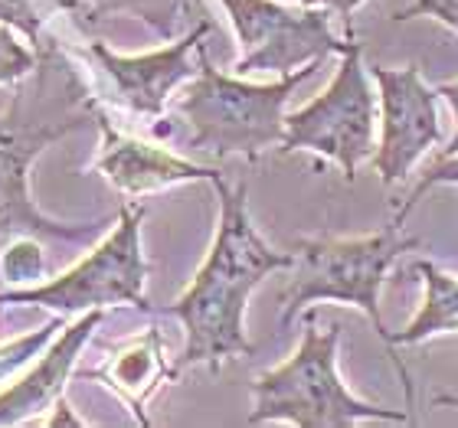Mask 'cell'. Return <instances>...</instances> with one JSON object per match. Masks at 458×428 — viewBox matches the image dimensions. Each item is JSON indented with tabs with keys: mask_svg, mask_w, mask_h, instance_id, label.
Here are the masks:
<instances>
[{
	"mask_svg": "<svg viewBox=\"0 0 458 428\" xmlns=\"http://www.w3.org/2000/svg\"><path fill=\"white\" fill-rule=\"evenodd\" d=\"M33 49L37 66L13 82L10 108L0 112V285H37L53 268L49 248L72 256L112 226V216L59 222L30 200L33 157L59 138L98 124L102 114L92 82L56 39L43 33Z\"/></svg>",
	"mask_w": 458,
	"mask_h": 428,
	"instance_id": "obj_1",
	"label": "cell"
},
{
	"mask_svg": "<svg viewBox=\"0 0 458 428\" xmlns=\"http://www.w3.org/2000/svg\"><path fill=\"white\" fill-rule=\"evenodd\" d=\"M220 197V229L193 285L164 315L177 317L187 331V347L174 363V376L193 363H207L220 373L226 360L252 357V343L242 327L252 288L278 268L295 265V252H276L259 236L246 206V180L229 190L226 180H210Z\"/></svg>",
	"mask_w": 458,
	"mask_h": 428,
	"instance_id": "obj_2",
	"label": "cell"
},
{
	"mask_svg": "<svg viewBox=\"0 0 458 428\" xmlns=\"http://www.w3.org/2000/svg\"><path fill=\"white\" fill-rule=\"evenodd\" d=\"M197 59H200V72L177 102V114L191 131L181 144L187 151L216 157V161L229 154L259 161L262 151L285 141V114H282L285 102L325 63V59H315L282 76L278 82L252 86V82H242V76H223L210 63L207 43H200Z\"/></svg>",
	"mask_w": 458,
	"mask_h": 428,
	"instance_id": "obj_3",
	"label": "cell"
},
{
	"mask_svg": "<svg viewBox=\"0 0 458 428\" xmlns=\"http://www.w3.org/2000/svg\"><path fill=\"white\" fill-rule=\"evenodd\" d=\"M301 315H305V333L295 357L252 382L256 409L249 412V425L262 422H292L301 428H344L353 422L420 425V415L412 409L400 412L357 399L337 373L341 321H335L327 331H318V307H305Z\"/></svg>",
	"mask_w": 458,
	"mask_h": 428,
	"instance_id": "obj_4",
	"label": "cell"
},
{
	"mask_svg": "<svg viewBox=\"0 0 458 428\" xmlns=\"http://www.w3.org/2000/svg\"><path fill=\"white\" fill-rule=\"evenodd\" d=\"M412 248H420V239L410 236L396 219H390L380 232L360 239H298L292 281L282 291V331H288L292 321L315 301H341L360 307L377 333H383L386 327L380 317V288L386 272Z\"/></svg>",
	"mask_w": 458,
	"mask_h": 428,
	"instance_id": "obj_5",
	"label": "cell"
},
{
	"mask_svg": "<svg viewBox=\"0 0 458 428\" xmlns=\"http://www.w3.org/2000/svg\"><path fill=\"white\" fill-rule=\"evenodd\" d=\"M141 219L144 206L124 203L118 210V226L112 236L89 252L66 275L53 278L47 285L0 291V305H43L56 315L96 311L112 305H134L138 311H154L144 298V275L148 262L141 252Z\"/></svg>",
	"mask_w": 458,
	"mask_h": 428,
	"instance_id": "obj_6",
	"label": "cell"
},
{
	"mask_svg": "<svg viewBox=\"0 0 458 428\" xmlns=\"http://www.w3.org/2000/svg\"><path fill=\"white\" fill-rule=\"evenodd\" d=\"M363 46L353 39L341 53V69L335 82L305 108H298L285 118V141L282 154L318 151L321 157L341 167L344 180L353 183L357 167L373 161V122H377V102L367 86L363 72Z\"/></svg>",
	"mask_w": 458,
	"mask_h": 428,
	"instance_id": "obj_7",
	"label": "cell"
},
{
	"mask_svg": "<svg viewBox=\"0 0 458 428\" xmlns=\"http://www.w3.org/2000/svg\"><path fill=\"white\" fill-rule=\"evenodd\" d=\"M236 27L242 56L236 59L233 72H276L288 76L295 69L344 53L353 39L337 37L331 29L335 10L321 4L285 7L278 0H220Z\"/></svg>",
	"mask_w": 458,
	"mask_h": 428,
	"instance_id": "obj_8",
	"label": "cell"
},
{
	"mask_svg": "<svg viewBox=\"0 0 458 428\" xmlns=\"http://www.w3.org/2000/svg\"><path fill=\"white\" fill-rule=\"evenodd\" d=\"M373 79L380 86L383 131L380 147L373 154V167L380 173V183L390 190L406 180V173L416 167L420 157L442 144L439 122V88L426 86L420 66L406 69H373Z\"/></svg>",
	"mask_w": 458,
	"mask_h": 428,
	"instance_id": "obj_9",
	"label": "cell"
},
{
	"mask_svg": "<svg viewBox=\"0 0 458 428\" xmlns=\"http://www.w3.org/2000/svg\"><path fill=\"white\" fill-rule=\"evenodd\" d=\"M213 29H216V23L207 20L200 27H193L187 37L174 39V46L148 53V56H118L102 43H89V56L96 59V66L112 79L118 105H124L134 114H144V118H161L174 88L187 79H197L200 59L193 63L191 56Z\"/></svg>",
	"mask_w": 458,
	"mask_h": 428,
	"instance_id": "obj_10",
	"label": "cell"
},
{
	"mask_svg": "<svg viewBox=\"0 0 458 428\" xmlns=\"http://www.w3.org/2000/svg\"><path fill=\"white\" fill-rule=\"evenodd\" d=\"M98 128H102V154L96 161V171L106 173L108 183L124 197H144V193L164 190L171 183L216 180L220 177L216 167H200V164L183 161L164 147H154V144L114 131L106 112L98 114Z\"/></svg>",
	"mask_w": 458,
	"mask_h": 428,
	"instance_id": "obj_11",
	"label": "cell"
},
{
	"mask_svg": "<svg viewBox=\"0 0 458 428\" xmlns=\"http://www.w3.org/2000/svg\"><path fill=\"white\" fill-rule=\"evenodd\" d=\"M102 321V307L89 311L82 321H76L63 337L56 340V347L39 360V366L33 373H27L20 382H13L4 396H0V425H23L33 422L39 412H47L53 402L63 396L66 380L72 366H76L79 350L89 343L92 331Z\"/></svg>",
	"mask_w": 458,
	"mask_h": 428,
	"instance_id": "obj_12",
	"label": "cell"
},
{
	"mask_svg": "<svg viewBox=\"0 0 458 428\" xmlns=\"http://www.w3.org/2000/svg\"><path fill=\"white\" fill-rule=\"evenodd\" d=\"M79 376L106 382L108 390H114L128 402V409L134 412V419L141 422V425L151 422L144 406L157 392V386L164 380H177L174 366H167V360H164V337L157 327H148L141 337H134L128 347H122L114 357H108L98 370H86L79 373Z\"/></svg>",
	"mask_w": 458,
	"mask_h": 428,
	"instance_id": "obj_13",
	"label": "cell"
},
{
	"mask_svg": "<svg viewBox=\"0 0 458 428\" xmlns=\"http://www.w3.org/2000/svg\"><path fill=\"white\" fill-rule=\"evenodd\" d=\"M56 10L72 13L82 33L98 29L108 17H134L144 20L161 39H181L193 27L213 20L203 0H56Z\"/></svg>",
	"mask_w": 458,
	"mask_h": 428,
	"instance_id": "obj_14",
	"label": "cell"
},
{
	"mask_svg": "<svg viewBox=\"0 0 458 428\" xmlns=\"http://www.w3.org/2000/svg\"><path fill=\"white\" fill-rule=\"evenodd\" d=\"M412 272L426 285V301H422L420 315L412 317L410 327L380 333V340L390 350H396V347H416V343L429 340V337L458 331V278L445 275L442 268L429 265V262H416Z\"/></svg>",
	"mask_w": 458,
	"mask_h": 428,
	"instance_id": "obj_15",
	"label": "cell"
},
{
	"mask_svg": "<svg viewBox=\"0 0 458 428\" xmlns=\"http://www.w3.org/2000/svg\"><path fill=\"white\" fill-rule=\"evenodd\" d=\"M59 323H63V317H59V321H49L47 327H39L37 333H27V337H20V340H13V343H4V347H0V382H7L20 366H27V363L53 340V333L59 331Z\"/></svg>",
	"mask_w": 458,
	"mask_h": 428,
	"instance_id": "obj_16",
	"label": "cell"
},
{
	"mask_svg": "<svg viewBox=\"0 0 458 428\" xmlns=\"http://www.w3.org/2000/svg\"><path fill=\"white\" fill-rule=\"evenodd\" d=\"M436 183H452V187H458V154L455 157H436V161L426 167V173H422V180L412 187V193L406 197V200L396 206V222H406V216L412 213V206L426 197V193L436 187Z\"/></svg>",
	"mask_w": 458,
	"mask_h": 428,
	"instance_id": "obj_17",
	"label": "cell"
},
{
	"mask_svg": "<svg viewBox=\"0 0 458 428\" xmlns=\"http://www.w3.org/2000/svg\"><path fill=\"white\" fill-rule=\"evenodd\" d=\"M0 23L20 29L23 37L37 46L43 39V23H47V10L37 0H0Z\"/></svg>",
	"mask_w": 458,
	"mask_h": 428,
	"instance_id": "obj_18",
	"label": "cell"
},
{
	"mask_svg": "<svg viewBox=\"0 0 458 428\" xmlns=\"http://www.w3.org/2000/svg\"><path fill=\"white\" fill-rule=\"evenodd\" d=\"M33 66H37V49H33V53L23 49L7 27H0V82H10V86H13L17 79L33 72Z\"/></svg>",
	"mask_w": 458,
	"mask_h": 428,
	"instance_id": "obj_19",
	"label": "cell"
},
{
	"mask_svg": "<svg viewBox=\"0 0 458 428\" xmlns=\"http://www.w3.org/2000/svg\"><path fill=\"white\" fill-rule=\"evenodd\" d=\"M412 17H436L458 37V0H412L410 7L393 10L390 20L403 23V20H412Z\"/></svg>",
	"mask_w": 458,
	"mask_h": 428,
	"instance_id": "obj_20",
	"label": "cell"
},
{
	"mask_svg": "<svg viewBox=\"0 0 458 428\" xmlns=\"http://www.w3.org/2000/svg\"><path fill=\"white\" fill-rule=\"evenodd\" d=\"M436 88H439V96L449 102L452 114H455V138H452L449 147H442L436 157H455V154H458V79H455V82H442V86H436Z\"/></svg>",
	"mask_w": 458,
	"mask_h": 428,
	"instance_id": "obj_21",
	"label": "cell"
},
{
	"mask_svg": "<svg viewBox=\"0 0 458 428\" xmlns=\"http://www.w3.org/2000/svg\"><path fill=\"white\" fill-rule=\"evenodd\" d=\"M47 425H86V422H82V419H76V415H72V412H69V406H66V402L59 399V406H56V415H53V419H49Z\"/></svg>",
	"mask_w": 458,
	"mask_h": 428,
	"instance_id": "obj_22",
	"label": "cell"
},
{
	"mask_svg": "<svg viewBox=\"0 0 458 428\" xmlns=\"http://www.w3.org/2000/svg\"><path fill=\"white\" fill-rule=\"evenodd\" d=\"M429 406H452V409H458V392H436Z\"/></svg>",
	"mask_w": 458,
	"mask_h": 428,
	"instance_id": "obj_23",
	"label": "cell"
}]
</instances>
